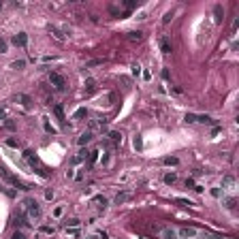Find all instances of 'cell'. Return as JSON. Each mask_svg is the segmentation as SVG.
I'll return each mask as SVG.
<instances>
[{"instance_id": "e575fe53", "label": "cell", "mask_w": 239, "mask_h": 239, "mask_svg": "<svg viewBox=\"0 0 239 239\" xmlns=\"http://www.w3.org/2000/svg\"><path fill=\"white\" fill-rule=\"evenodd\" d=\"M43 120H45V130H47V132H56V130H53V126L47 122V118H43Z\"/></svg>"}, {"instance_id": "f35d334b", "label": "cell", "mask_w": 239, "mask_h": 239, "mask_svg": "<svg viewBox=\"0 0 239 239\" xmlns=\"http://www.w3.org/2000/svg\"><path fill=\"white\" fill-rule=\"evenodd\" d=\"M41 231H43V233H47V235H53V226H43Z\"/></svg>"}, {"instance_id": "8992f818", "label": "cell", "mask_w": 239, "mask_h": 239, "mask_svg": "<svg viewBox=\"0 0 239 239\" xmlns=\"http://www.w3.org/2000/svg\"><path fill=\"white\" fill-rule=\"evenodd\" d=\"M13 45H17V47H26V45H28V34H26V32L15 34V36H13Z\"/></svg>"}, {"instance_id": "cb8c5ba5", "label": "cell", "mask_w": 239, "mask_h": 239, "mask_svg": "<svg viewBox=\"0 0 239 239\" xmlns=\"http://www.w3.org/2000/svg\"><path fill=\"white\" fill-rule=\"evenodd\" d=\"M162 162H165V165H171V167H175V165H177L179 160H177V158H171V156H167V158L162 160Z\"/></svg>"}, {"instance_id": "30bf717a", "label": "cell", "mask_w": 239, "mask_h": 239, "mask_svg": "<svg viewBox=\"0 0 239 239\" xmlns=\"http://www.w3.org/2000/svg\"><path fill=\"white\" fill-rule=\"evenodd\" d=\"M17 100H19L24 107H30V105H32V98L26 96V94H15V103H17Z\"/></svg>"}, {"instance_id": "8fae6325", "label": "cell", "mask_w": 239, "mask_h": 239, "mask_svg": "<svg viewBox=\"0 0 239 239\" xmlns=\"http://www.w3.org/2000/svg\"><path fill=\"white\" fill-rule=\"evenodd\" d=\"M90 141H92V132H90V130H85L84 135H81L79 139H77V143L81 145V147H84V145H88V143H90Z\"/></svg>"}, {"instance_id": "484cf974", "label": "cell", "mask_w": 239, "mask_h": 239, "mask_svg": "<svg viewBox=\"0 0 239 239\" xmlns=\"http://www.w3.org/2000/svg\"><path fill=\"white\" fill-rule=\"evenodd\" d=\"M7 145H9V147H19V141H17L15 137H11V139H7Z\"/></svg>"}, {"instance_id": "277c9868", "label": "cell", "mask_w": 239, "mask_h": 239, "mask_svg": "<svg viewBox=\"0 0 239 239\" xmlns=\"http://www.w3.org/2000/svg\"><path fill=\"white\" fill-rule=\"evenodd\" d=\"M24 158H26V160H28V162H30V165H32V167H36L34 171H36V173H38V175H43V177H47V173H45L43 169L38 167V158H36V156L32 154V152H24Z\"/></svg>"}, {"instance_id": "d590c367", "label": "cell", "mask_w": 239, "mask_h": 239, "mask_svg": "<svg viewBox=\"0 0 239 239\" xmlns=\"http://www.w3.org/2000/svg\"><path fill=\"white\" fill-rule=\"evenodd\" d=\"M132 75H141V66L139 64H132Z\"/></svg>"}, {"instance_id": "ba28073f", "label": "cell", "mask_w": 239, "mask_h": 239, "mask_svg": "<svg viewBox=\"0 0 239 239\" xmlns=\"http://www.w3.org/2000/svg\"><path fill=\"white\" fill-rule=\"evenodd\" d=\"M199 239H224L222 235H218V233H211V231H199Z\"/></svg>"}, {"instance_id": "83f0119b", "label": "cell", "mask_w": 239, "mask_h": 239, "mask_svg": "<svg viewBox=\"0 0 239 239\" xmlns=\"http://www.w3.org/2000/svg\"><path fill=\"white\" fill-rule=\"evenodd\" d=\"M11 239H28V237H26V235L22 233V231H15V233L11 235Z\"/></svg>"}, {"instance_id": "d6a6232c", "label": "cell", "mask_w": 239, "mask_h": 239, "mask_svg": "<svg viewBox=\"0 0 239 239\" xmlns=\"http://www.w3.org/2000/svg\"><path fill=\"white\" fill-rule=\"evenodd\" d=\"M4 126H7L9 130H15V122H13V120H7V122H4Z\"/></svg>"}, {"instance_id": "d4e9b609", "label": "cell", "mask_w": 239, "mask_h": 239, "mask_svg": "<svg viewBox=\"0 0 239 239\" xmlns=\"http://www.w3.org/2000/svg\"><path fill=\"white\" fill-rule=\"evenodd\" d=\"M0 190L4 192L7 196H11V199H13V196H15V190H11V188H7V186H0Z\"/></svg>"}, {"instance_id": "3957f363", "label": "cell", "mask_w": 239, "mask_h": 239, "mask_svg": "<svg viewBox=\"0 0 239 239\" xmlns=\"http://www.w3.org/2000/svg\"><path fill=\"white\" fill-rule=\"evenodd\" d=\"M49 81H51V85H53L56 90H60V92L66 90V81H64V77H62L60 73H51V75H49Z\"/></svg>"}, {"instance_id": "60d3db41", "label": "cell", "mask_w": 239, "mask_h": 239, "mask_svg": "<svg viewBox=\"0 0 239 239\" xmlns=\"http://www.w3.org/2000/svg\"><path fill=\"white\" fill-rule=\"evenodd\" d=\"M0 51H2V53H4V51H7V43H4V41H2V38H0Z\"/></svg>"}, {"instance_id": "ac0fdd59", "label": "cell", "mask_w": 239, "mask_h": 239, "mask_svg": "<svg viewBox=\"0 0 239 239\" xmlns=\"http://www.w3.org/2000/svg\"><path fill=\"white\" fill-rule=\"evenodd\" d=\"M160 49H162V53H171V43H169V38H160Z\"/></svg>"}, {"instance_id": "ee69618b", "label": "cell", "mask_w": 239, "mask_h": 239, "mask_svg": "<svg viewBox=\"0 0 239 239\" xmlns=\"http://www.w3.org/2000/svg\"><path fill=\"white\" fill-rule=\"evenodd\" d=\"M0 120H4V109H0Z\"/></svg>"}, {"instance_id": "44dd1931", "label": "cell", "mask_w": 239, "mask_h": 239, "mask_svg": "<svg viewBox=\"0 0 239 239\" xmlns=\"http://www.w3.org/2000/svg\"><path fill=\"white\" fill-rule=\"evenodd\" d=\"M175 179H177V175H175V173H167V175H165V184H169V186H171V184H175Z\"/></svg>"}, {"instance_id": "f546056e", "label": "cell", "mask_w": 239, "mask_h": 239, "mask_svg": "<svg viewBox=\"0 0 239 239\" xmlns=\"http://www.w3.org/2000/svg\"><path fill=\"white\" fill-rule=\"evenodd\" d=\"M186 122H188V124H194V122H196V115H194V113H186Z\"/></svg>"}, {"instance_id": "8d00e7d4", "label": "cell", "mask_w": 239, "mask_h": 239, "mask_svg": "<svg viewBox=\"0 0 239 239\" xmlns=\"http://www.w3.org/2000/svg\"><path fill=\"white\" fill-rule=\"evenodd\" d=\"M171 19H173V13H167V15H165V17H162V24H169V22H171Z\"/></svg>"}, {"instance_id": "7a4b0ae2", "label": "cell", "mask_w": 239, "mask_h": 239, "mask_svg": "<svg viewBox=\"0 0 239 239\" xmlns=\"http://www.w3.org/2000/svg\"><path fill=\"white\" fill-rule=\"evenodd\" d=\"M0 175H2V177L7 179V181H9L11 186H15L17 190H30V188H32V186H28V184H24L22 179H17L15 175H11V173H9V171H7L4 167H0Z\"/></svg>"}, {"instance_id": "7bdbcfd3", "label": "cell", "mask_w": 239, "mask_h": 239, "mask_svg": "<svg viewBox=\"0 0 239 239\" xmlns=\"http://www.w3.org/2000/svg\"><path fill=\"white\" fill-rule=\"evenodd\" d=\"M124 7H126V9H132V7H135V2H130V0H126V2H124Z\"/></svg>"}, {"instance_id": "d6986e66", "label": "cell", "mask_w": 239, "mask_h": 239, "mask_svg": "<svg viewBox=\"0 0 239 239\" xmlns=\"http://www.w3.org/2000/svg\"><path fill=\"white\" fill-rule=\"evenodd\" d=\"M132 145H135V150H137V152H141V150H143V139H141V135H135Z\"/></svg>"}, {"instance_id": "b9f144b4", "label": "cell", "mask_w": 239, "mask_h": 239, "mask_svg": "<svg viewBox=\"0 0 239 239\" xmlns=\"http://www.w3.org/2000/svg\"><path fill=\"white\" fill-rule=\"evenodd\" d=\"M45 199H49V201H51V199H53V190H47V192H45Z\"/></svg>"}, {"instance_id": "ab89813d", "label": "cell", "mask_w": 239, "mask_h": 239, "mask_svg": "<svg viewBox=\"0 0 239 239\" xmlns=\"http://www.w3.org/2000/svg\"><path fill=\"white\" fill-rule=\"evenodd\" d=\"M85 113H88V111H85V109H77V113H75V118H84Z\"/></svg>"}, {"instance_id": "7c38bea8", "label": "cell", "mask_w": 239, "mask_h": 239, "mask_svg": "<svg viewBox=\"0 0 239 239\" xmlns=\"http://www.w3.org/2000/svg\"><path fill=\"white\" fill-rule=\"evenodd\" d=\"M92 203H96L98 207H100V209H105V207H107V199H105L103 194H96L94 199H92Z\"/></svg>"}, {"instance_id": "e0dca14e", "label": "cell", "mask_w": 239, "mask_h": 239, "mask_svg": "<svg viewBox=\"0 0 239 239\" xmlns=\"http://www.w3.org/2000/svg\"><path fill=\"white\" fill-rule=\"evenodd\" d=\"M126 38H128V41H137V43H139V41L143 38V34H141L139 30H132V32H128V34H126Z\"/></svg>"}, {"instance_id": "9c48e42d", "label": "cell", "mask_w": 239, "mask_h": 239, "mask_svg": "<svg viewBox=\"0 0 239 239\" xmlns=\"http://www.w3.org/2000/svg\"><path fill=\"white\" fill-rule=\"evenodd\" d=\"M26 220H28V216H26V214H17L15 218H13V224H15V226H26V224H28Z\"/></svg>"}, {"instance_id": "7402d4cb", "label": "cell", "mask_w": 239, "mask_h": 239, "mask_svg": "<svg viewBox=\"0 0 239 239\" xmlns=\"http://www.w3.org/2000/svg\"><path fill=\"white\" fill-rule=\"evenodd\" d=\"M49 32H51V34L56 36V38H60V41L64 38V34H60V30H58V28H56V26H49Z\"/></svg>"}, {"instance_id": "4fadbf2b", "label": "cell", "mask_w": 239, "mask_h": 239, "mask_svg": "<svg viewBox=\"0 0 239 239\" xmlns=\"http://www.w3.org/2000/svg\"><path fill=\"white\" fill-rule=\"evenodd\" d=\"M214 15H216L214 19L218 22V24H220V22H222V17H224V9H222L220 4H216V7H214Z\"/></svg>"}, {"instance_id": "5bb4252c", "label": "cell", "mask_w": 239, "mask_h": 239, "mask_svg": "<svg viewBox=\"0 0 239 239\" xmlns=\"http://www.w3.org/2000/svg\"><path fill=\"white\" fill-rule=\"evenodd\" d=\"M222 186L224 188H235V177L233 175H224L222 177Z\"/></svg>"}, {"instance_id": "4316f807", "label": "cell", "mask_w": 239, "mask_h": 239, "mask_svg": "<svg viewBox=\"0 0 239 239\" xmlns=\"http://www.w3.org/2000/svg\"><path fill=\"white\" fill-rule=\"evenodd\" d=\"M88 160H90V165H94L96 160H98V152H90V156H88Z\"/></svg>"}, {"instance_id": "603a6c76", "label": "cell", "mask_w": 239, "mask_h": 239, "mask_svg": "<svg viewBox=\"0 0 239 239\" xmlns=\"http://www.w3.org/2000/svg\"><path fill=\"white\" fill-rule=\"evenodd\" d=\"M79 224H81V222H79L77 218H71V220H66V228H69V226H71V228H77Z\"/></svg>"}, {"instance_id": "74e56055", "label": "cell", "mask_w": 239, "mask_h": 239, "mask_svg": "<svg viewBox=\"0 0 239 239\" xmlns=\"http://www.w3.org/2000/svg\"><path fill=\"white\" fill-rule=\"evenodd\" d=\"M211 194H214L216 199H220V196H222V192H220V188H211Z\"/></svg>"}, {"instance_id": "ffe728a7", "label": "cell", "mask_w": 239, "mask_h": 239, "mask_svg": "<svg viewBox=\"0 0 239 239\" xmlns=\"http://www.w3.org/2000/svg\"><path fill=\"white\" fill-rule=\"evenodd\" d=\"M107 137L111 139V141H113V143H120V141H122V135H120V132H115V130H111Z\"/></svg>"}, {"instance_id": "5b68a950", "label": "cell", "mask_w": 239, "mask_h": 239, "mask_svg": "<svg viewBox=\"0 0 239 239\" xmlns=\"http://www.w3.org/2000/svg\"><path fill=\"white\" fill-rule=\"evenodd\" d=\"M177 235H179L181 239H196L199 231H196V228H188V226H184V228H179V231H177Z\"/></svg>"}, {"instance_id": "836d02e7", "label": "cell", "mask_w": 239, "mask_h": 239, "mask_svg": "<svg viewBox=\"0 0 239 239\" xmlns=\"http://www.w3.org/2000/svg\"><path fill=\"white\" fill-rule=\"evenodd\" d=\"M224 203H226V207H228V209H235V199H226Z\"/></svg>"}, {"instance_id": "f1b7e54d", "label": "cell", "mask_w": 239, "mask_h": 239, "mask_svg": "<svg viewBox=\"0 0 239 239\" xmlns=\"http://www.w3.org/2000/svg\"><path fill=\"white\" fill-rule=\"evenodd\" d=\"M94 79H88V81H85V90H88V92H92V90H94Z\"/></svg>"}, {"instance_id": "52a82bcc", "label": "cell", "mask_w": 239, "mask_h": 239, "mask_svg": "<svg viewBox=\"0 0 239 239\" xmlns=\"http://www.w3.org/2000/svg\"><path fill=\"white\" fill-rule=\"evenodd\" d=\"M160 237H162V239H179V235H177V231H175V228L167 226V228H162Z\"/></svg>"}, {"instance_id": "4dcf8cb0", "label": "cell", "mask_w": 239, "mask_h": 239, "mask_svg": "<svg viewBox=\"0 0 239 239\" xmlns=\"http://www.w3.org/2000/svg\"><path fill=\"white\" fill-rule=\"evenodd\" d=\"M175 203H177V205H181V207H190V201H186V199H177V201H175Z\"/></svg>"}, {"instance_id": "6da1fadb", "label": "cell", "mask_w": 239, "mask_h": 239, "mask_svg": "<svg viewBox=\"0 0 239 239\" xmlns=\"http://www.w3.org/2000/svg\"><path fill=\"white\" fill-rule=\"evenodd\" d=\"M24 209H26L28 220H38V218H41V207H38V203H36L34 199H26L24 201Z\"/></svg>"}, {"instance_id": "1f68e13d", "label": "cell", "mask_w": 239, "mask_h": 239, "mask_svg": "<svg viewBox=\"0 0 239 239\" xmlns=\"http://www.w3.org/2000/svg\"><path fill=\"white\" fill-rule=\"evenodd\" d=\"M24 66H26L24 60H17V62H13V69H24Z\"/></svg>"}, {"instance_id": "2e32d148", "label": "cell", "mask_w": 239, "mask_h": 239, "mask_svg": "<svg viewBox=\"0 0 239 239\" xmlns=\"http://www.w3.org/2000/svg\"><path fill=\"white\" fill-rule=\"evenodd\" d=\"M130 199V192H120L118 196H115V205H122V203H126Z\"/></svg>"}, {"instance_id": "9a60e30c", "label": "cell", "mask_w": 239, "mask_h": 239, "mask_svg": "<svg viewBox=\"0 0 239 239\" xmlns=\"http://www.w3.org/2000/svg\"><path fill=\"white\" fill-rule=\"evenodd\" d=\"M53 113L58 115V120L62 122V124H66V118H64V109H62V105H56V107H53Z\"/></svg>"}]
</instances>
